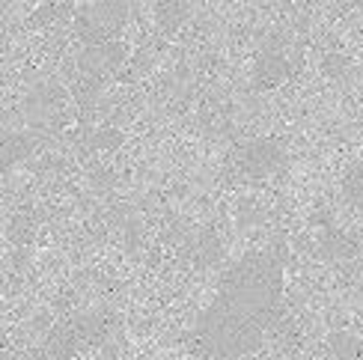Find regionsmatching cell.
Masks as SVG:
<instances>
[{
	"instance_id": "6da1fadb",
	"label": "cell",
	"mask_w": 363,
	"mask_h": 360,
	"mask_svg": "<svg viewBox=\"0 0 363 360\" xmlns=\"http://www.w3.org/2000/svg\"><path fill=\"white\" fill-rule=\"evenodd\" d=\"M283 310V257L250 250L223 271L208 307L194 325L206 360H245L265 342Z\"/></svg>"
},
{
	"instance_id": "7a4b0ae2",
	"label": "cell",
	"mask_w": 363,
	"mask_h": 360,
	"mask_svg": "<svg viewBox=\"0 0 363 360\" xmlns=\"http://www.w3.org/2000/svg\"><path fill=\"white\" fill-rule=\"evenodd\" d=\"M128 21V0H93L74 15V33L86 45H104L119 36Z\"/></svg>"
},
{
	"instance_id": "3957f363",
	"label": "cell",
	"mask_w": 363,
	"mask_h": 360,
	"mask_svg": "<svg viewBox=\"0 0 363 360\" xmlns=\"http://www.w3.org/2000/svg\"><path fill=\"white\" fill-rule=\"evenodd\" d=\"M280 164H283V146L277 140H253L235 152V167L250 179H262L274 173Z\"/></svg>"
},
{
	"instance_id": "277c9868",
	"label": "cell",
	"mask_w": 363,
	"mask_h": 360,
	"mask_svg": "<svg viewBox=\"0 0 363 360\" xmlns=\"http://www.w3.org/2000/svg\"><path fill=\"white\" fill-rule=\"evenodd\" d=\"M253 74H256V86L271 89V86H277L289 78V63H286L280 54H262Z\"/></svg>"
},
{
	"instance_id": "5b68a950",
	"label": "cell",
	"mask_w": 363,
	"mask_h": 360,
	"mask_svg": "<svg viewBox=\"0 0 363 360\" xmlns=\"http://www.w3.org/2000/svg\"><path fill=\"white\" fill-rule=\"evenodd\" d=\"M191 15V0H161L158 4V24L164 33H176Z\"/></svg>"
},
{
	"instance_id": "8992f818",
	"label": "cell",
	"mask_w": 363,
	"mask_h": 360,
	"mask_svg": "<svg viewBox=\"0 0 363 360\" xmlns=\"http://www.w3.org/2000/svg\"><path fill=\"white\" fill-rule=\"evenodd\" d=\"M342 193L363 215V164H354V167L342 176Z\"/></svg>"
},
{
	"instance_id": "52a82bcc",
	"label": "cell",
	"mask_w": 363,
	"mask_h": 360,
	"mask_svg": "<svg viewBox=\"0 0 363 360\" xmlns=\"http://www.w3.org/2000/svg\"><path fill=\"white\" fill-rule=\"evenodd\" d=\"M330 349H334V354L340 360H357V354L363 351L360 339L352 337V334H334V337H330Z\"/></svg>"
},
{
	"instance_id": "ba28073f",
	"label": "cell",
	"mask_w": 363,
	"mask_h": 360,
	"mask_svg": "<svg viewBox=\"0 0 363 360\" xmlns=\"http://www.w3.org/2000/svg\"><path fill=\"white\" fill-rule=\"evenodd\" d=\"M30 152V143L24 137H9L0 143V170L9 167V164H15L18 158H24Z\"/></svg>"
},
{
	"instance_id": "9c48e42d",
	"label": "cell",
	"mask_w": 363,
	"mask_h": 360,
	"mask_svg": "<svg viewBox=\"0 0 363 360\" xmlns=\"http://www.w3.org/2000/svg\"><path fill=\"white\" fill-rule=\"evenodd\" d=\"M60 12H63V6H57V4H45L42 9H36V12H33V18H30V21H33V24H48V21H54V18H57Z\"/></svg>"
},
{
	"instance_id": "30bf717a",
	"label": "cell",
	"mask_w": 363,
	"mask_h": 360,
	"mask_svg": "<svg viewBox=\"0 0 363 360\" xmlns=\"http://www.w3.org/2000/svg\"><path fill=\"white\" fill-rule=\"evenodd\" d=\"M342 69H345V60H342V57H334V54L325 57V72L330 74V78H337Z\"/></svg>"
},
{
	"instance_id": "8fae6325",
	"label": "cell",
	"mask_w": 363,
	"mask_h": 360,
	"mask_svg": "<svg viewBox=\"0 0 363 360\" xmlns=\"http://www.w3.org/2000/svg\"><path fill=\"white\" fill-rule=\"evenodd\" d=\"M360 123H363V111H360Z\"/></svg>"
}]
</instances>
